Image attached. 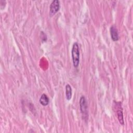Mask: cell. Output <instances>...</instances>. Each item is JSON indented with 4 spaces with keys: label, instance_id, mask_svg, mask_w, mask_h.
Returning a JSON list of instances; mask_svg holds the SVG:
<instances>
[{
    "label": "cell",
    "instance_id": "6da1fadb",
    "mask_svg": "<svg viewBox=\"0 0 133 133\" xmlns=\"http://www.w3.org/2000/svg\"><path fill=\"white\" fill-rule=\"evenodd\" d=\"M71 54L73 66L74 68H77L79 63V49L78 44L77 42H75L73 44Z\"/></svg>",
    "mask_w": 133,
    "mask_h": 133
},
{
    "label": "cell",
    "instance_id": "7a4b0ae2",
    "mask_svg": "<svg viewBox=\"0 0 133 133\" xmlns=\"http://www.w3.org/2000/svg\"><path fill=\"white\" fill-rule=\"evenodd\" d=\"M79 108L83 119L85 121H87L88 118V105L86 99L84 96H82L79 99Z\"/></svg>",
    "mask_w": 133,
    "mask_h": 133
},
{
    "label": "cell",
    "instance_id": "3957f363",
    "mask_svg": "<svg viewBox=\"0 0 133 133\" xmlns=\"http://www.w3.org/2000/svg\"><path fill=\"white\" fill-rule=\"evenodd\" d=\"M60 1L58 0H54L49 6V16L50 17L55 15L60 9Z\"/></svg>",
    "mask_w": 133,
    "mask_h": 133
},
{
    "label": "cell",
    "instance_id": "277c9868",
    "mask_svg": "<svg viewBox=\"0 0 133 133\" xmlns=\"http://www.w3.org/2000/svg\"><path fill=\"white\" fill-rule=\"evenodd\" d=\"M110 32L111 39L114 42L117 41L119 39V35L117 29L115 25H113L110 27Z\"/></svg>",
    "mask_w": 133,
    "mask_h": 133
},
{
    "label": "cell",
    "instance_id": "5b68a950",
    "mask_svg": "<svg viewBox=\"0 0 133 133\" xmlns=\"http://www.w3.org/2000/svg\"><path fill=\"white\" fill-rule=\"evenodd\" d=\"M39 103L43 106H46L49 104V99L48 97V96L45 94H43L40 97L39 100Z\"/></svg>",
    "mask_w": 133,
    "mask_h": 133
},
{
    "label": "cell",
    "instance_id": "8992f818",
    "mask_svg": "<svg viewBox=\"0 0 133 133\" xmlns=\"http://www.w3.org/2000/svg\"><path fill=\"white\" fill-rule=\"evenodd\" d=\"M72 88L69 84H66L65 86V97L67 100L69 101L72 98Z\"/></svg>",
    "mask_w": 133,
    "mask_h": 133
},
{
    "label": "cell",
    "instance_id": "52a82bcc",
    "mask_svg": "<svg viewBox=\"0 0 133 133\" xmlns=\"http://www.w3.org/2000/svg\"><path fill=\"white\" fill-rule=\"evenodd\" d=\"M117 118L118 119V121L119 123L122 125H124V117H123V113L122 109H119L117 111Z\"/></svg>",
    "mask_w": 133,
    "mask_h": 133
}]
</instances>
